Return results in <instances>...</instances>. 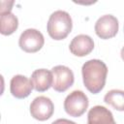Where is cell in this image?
<instances>
[{
    "label": "cell",
    "instance_id": "6da1fadb",
    "mask_svg": "<svg viewBox=\"0 0 124 124\" xmlns=\"http://www.w3.org/2000/svg\"><path fill=\"white\" fill-rule=\"evenodd\" d=\"M81 74L83 84L86 89L92 94H97L105 87L108 67L102 60L91 59L82 65Z\"/></svg>",
    "mask_w": 124,
    "mask_h": 124
},
{
    "label": "cell",
    "instance_id": "7a4b0ae2",
    "mask_svg": "<svg viewBox=\"0 0 124 124\" xmlns=\"http://www.w3.org/2000/svg\"><path fill=\"white\" fill-rule=\"evenodd\" d=\"M73 28V21L71 16L65 11L53 12L47 21L46 30L49 37L55 41L64 40L71 33Z\"/></svg>",
    "mask_w": 124,
    "mask_h": 124
},
{
    "label": "cell",
    "instance_id": "3957f363",
    "mask_svg": "<svg viewBox=\"0 0 124 124\" xmlns=\"http://www.w3.org/2000/svg\"><path fill=\"white\" fill-rule=\"evenodd\" d=\"M88 105L89 101L85 93L80 90H74L66 97L64 109L70 116L79 117L86 111Z\"/></svg>",
    "mask_w": 124,
    "mask_h": 124
},
{
    "label": "cell",
    "instance_id": "277c9868",
    "mask_svg": "<svg viewBox=\"0 0 124 124\" xmlns=\"http://www.w3.org/2000/svg\"><path fill=\"white\" fill-rule=\"evenodd\" d=\"M45 44L43 34L34 28H28L24 30L19 37L18 46L27 53H35L39 51Z\"/></svg>",
    "mask_w": 124,
    "mask_h": 124
},
{
    "label": "cell",
    "instance_id": "5b68a950",
    "mask_svg": "<svg viewBox=\"0 0 124 124\" xmlns=\"http://www.w3.org/2000/svg\"><path fill=\"white\" fill-rule=\"evenodd\" d=\"M53 82L52 88L57 92H65L68 90L75 81L73 71L63 65H57L51 69Z\"/></svg>",
    "mask_w": 124,
    "mask_h": 124
},
{
    "label": "cell",
    "instance_id": "8992f818",
    "mask_svg": "<svg viewBox=\"0 0 124 124\" xmlns=\"http://www.w3.org/2000/svg\"><path fill=\"white\" fill-rule=\"evenodd\" d=\"M54 111V105L52 101L46 96L36 97L30 105L31 116L39 121H46L49 119Z\"/></svg>",
    "mask_w": 124,
    "mask_h": 124
},
{
    "label": "cell",
    "instance_id": "52a82bcc",
    "mask_svg": "<svg viewBox=\"0 0 124 124\" xmlns=\"http://www.w3.org/2000/svg\"><path fill=\"white\" fill-rule=\"evenodd\" d=\"M95 33L96 35L103 39L108 40L113 38L119 28L117 18L112 15H105L98 18L95 23Z\"/></svg>",
    "mask_w": 124,
    "mask_h": 124
},
{
    "label": "cell",
    "instance_id": "ba28073f",
    "mask_svg": "<svg viewBox=\"0 0 124 124\" xmlns=\"http://www.w3.org/2000/svg\"><path fill=\"white\" fill-rule=\"evenodd\" d=\"M94 48V42L93 39L85 34H79L76 36L70 43L69 49L72 54L83 57L88 55Z\"/></svg>",
    "mask_w": 124,
    "mask_h": 124
},
{
    "label": "cell",
    "instance_id": "9c48e42d",
    "mask_svg": "<svg viewBox=\"0 0 124 124\" xmlns=\"http://www.w3.org/2000/svg\"><path fill=\"white\" fill-rule=\"evenodd\" d=\"M33 89L31 80L25 76L16 75L12 78L10 81V91L11 94L16 99H24L28 97Z\"/></svg>",
    "mask_w": 124,
    "mask_h": 124
},
{
    "label": "cell",
    "instance_id": "30bf717a",
    "mask_svg": "<svg viewBox=\"0 0 124 124\" xmlns=\"http://www.w3.org/2000/svg\"><path fill=\"white\" fill-rule=\"evenodd\" d=\"M31 83L33 89L38 92H45L49 87H52L53 78L51 71L46 69H38L35 70L31 75Z\"/></svg>",
    "mask_w": 124,
    "mask_h": 124
},
{
    "label": "cell",
    "instance_id": "8fae6325",
    "mask_svg": "<svg viewBox=\"0 0 124 124\" xmlns=\"http://www.w3.org/2000/svg\"><path fill=\"white\" fill-rule=\"evenodd\" d=\"M87 124H116V122L108 108L103 106H95L88 111Z\"/></svg>",
    "mask_w": 124,
    "mask_h": 124
},
{
    "label": "cell",
    "instance_id": "7c38bea8",
    "mask_svg": "<svg viewBox=\"0 0 124 124\" xmlns=\"http://www.w3.org/2000/svg\"><path fill=\"white\" fill-rule=\"evenodd\" d=\"M18 27V19L12 13L0 15V33L4 36L12 35Z\"/></svg>",
    "mask_w": 124,
    "mask_h": 124
},
{
    "label": "cell",
    "instance_id": "4fadbf2b",
    "mask_svg": "<svg viewBox=\"0 0 124 124\" xmlns=\"http://www.w3.org/2000/svg\"><path fill=\"white\" fill-rule=\"evenodd\" d=\"M104 101L108 106L119 111H124V91L120 89H111L104 97Z\"/></svg>",
    "mask_w": 124,
    "mask_h": 124
},
{
    "label": "cell",
    "instance_id": "5bb4252c",
    "mask_svg": "<svg viewBox=\"0 0 124 124\" xmlns=\"http://www.w3.org/2000/svg\"><path fill=\"white\" fill-rule=\"evenodd\" d=\"M13 5H14V1H1L0 2V15L11 13Z\"/></svg>",
    "mask_w": 124,
    "mask_h": 124
},
{
    "label": "cell",
    "instance_id": "9a60e30c",
    "mask_svg": "<svg viewBox=\"0 0 124 124\" xmlns=\"http://www.w3.org/2000/svg\"><path fill=\"white\" fill-rule=\"evenodd\" d=\"M51 124H77V123L74 122V121H71V120H69V119L59 118V119H56L55 121H53Z\"/></svg>",
    "mask_w": 124,
    "mask_h": 124
},
{
    "label": "cell",
    "instance_id": "2e32d148",
    "mask_svg": "<svg viewBox=\"0 0 124 124\" xmlns=\"http://www.w3.org/2000/svg\"><path fill=\"white\" fill-rule=\"evenodd\" d=\"M120 55H121V58H122V60L124 61V46L121 48V51H120Z\"/></svg>",
    "mask_w": 124,
    "mask_h": 124
}]
</instances>
